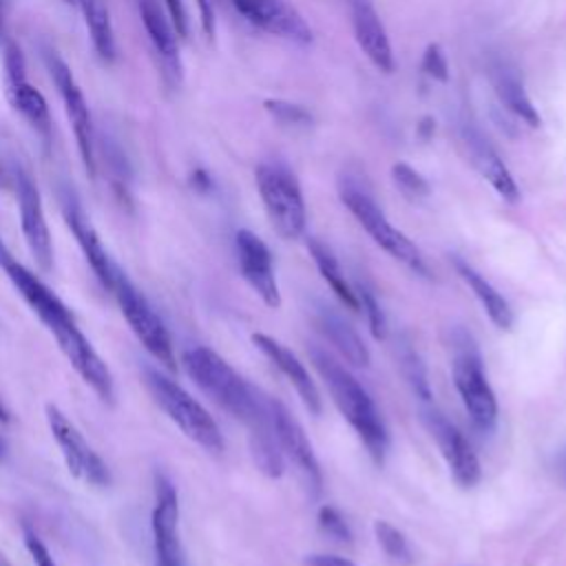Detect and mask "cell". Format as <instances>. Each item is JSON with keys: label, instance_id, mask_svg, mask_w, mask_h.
I'll list each match as a JSON object with an SVG mask.
<instances>
[{"label": "cell", "instance_id": "1", "mask_svg": "<svg viewBox=\"0 0 566 566\" xmlns=\"http://www.w3.org/2000/svg\"><path fill=\"white\" fill-rule=\"evenodd\" d=\"M310 358L318 369L321 378L325 380L334 405L338 407L343 418L352 424V429L358 433L371 460L376 464H382L389 449V431L367 389L325 349L312 347Z\"/></svg>", "mask_w": 566, "mask_h": 566}, {"label": "cell", "instance_id": "2", "mask_svg": "<svg viewBox=\"0 0 566 566\" xmlns=\"http://www.w3.org/2000/svg\"><path fill=\"white\" fill-rule=\"evenodd\" d=\"M181 365L190 380L223 411L245 422L261 405L263 394L252 387L239 371L226 363L214 349L195 345L184 352Z\"/></svg>", "mask_w": 566, "mask_h": 566}, {"label": "cell", "instance_id": "3", "mask_svg": "<svg viewBox=\"0 0 566 566\" xmlns=\"http://www.w3.org/2000/svg\"><path fill=\"white\" fill-rule=\"evenodd\" d=\"M451 376L473 427L480 433H493L497 424V400L473 336L460 327L451 334Z\"/></svg>", "mask_w": 566, "mask_h": 566}, {"label": "cell", "instance_id": "4", "mask_svg": "<svg viewBox=\"0 0 566 566\" xmlns=\"http://www.w3.org/2000/svg\"><path fill=\"white\" fill-rule=\"evenodd\" d=\"M144 382L155 398V402L161 407V411L199 447H203L210 453L223 451V436L214 418L208 413V409L192 398L179 382L168 378L155 367L144 369Z\"/></svg>", "mask_w": 566, "mask_h": 566}, {"label": "cell", "instance_id": "5", "mask_svg": "<svg viewBox=\"0 0 566 566\" xmlns=\"http://www.w3.org/2000/svg\"><path fill=\"white\" fill-rule=\"evenodd\" d=\"M338 197L343 206L354 214V219L363 226V230L374 239L376 245H380L389 256L400 261L411 272L420 276H429V268L418 245L396 226H391L382 208L374 201V197L365 188H360L352 179H340Z\"/></svg>", "mask_w": 566, "mask_h": 566}, {"label": "cell", "instance_id": "6", "mask_svg": "<svg viewBox=\"0 0 566 566\" xmlns=\"http://www.w3.org/2000/svg\"><path fill=\"white\" fill-rule=\"evenodd\" d=\"M254 181L274 230L283 239H298L305 232L307 210L296 175L281 161H261Z\"/></svg>", "mask_w": 566, "mask_h": 566}, {"label": "cell", "instance_id": "7", "mask_svg": "<svg viewBox=\"0 0 566 566\" xmlns=\"http://www.w3.org/2000/svg\"><path fill=\"white\" fill-rule=\"evenodd\" d=\"M108 292L115 296L128 327L146 352L168 369H175V347L166 323L122 268H117Z\"/></svg>", "mask_w": 566, "mask_h": 566}, {"label": "cell", "instance_id": "8", "mask_svg": "<svg viewBox=\"0 0 566 566\" xmlns=\"http://www.w3.org/2000/svg\"><path fill=\"white\" fill-rule=\"evenodd\" d=\"M44 62L51 73V80L60 93V99L64 104V113L71 122L77 153L82 159L84 170L88 177L97 175V157H95V130H93V117L86 104V97L71 71V66L62 60V55L53 49L44 51Z\"/></svg>", "mask_w": 566, "mask_h": 566}, {"label": "cell", "instance_id": "9", "mask_svg": "<svg viewBox=\"0 0 566 566\" xmlns=\"http://www.w3.org/2000/svg\"><path fill=\"white\" fill-rule=\"evenodd\" d=\"M2 69H4V93L9 104L40 135L44 146H49L53 139L49 104L44 95L27 80V62H24L22 49L13 40H7L4 44Z\"/></svg>", "mask_w": 566, "mask_h": 566}, {"label": "cell", "instance_id": "10", "mask_svg": "<svg viewBox=\"0 0 566 566\" xmlns=\"http://www.w3.org/2000/svg\"><path fill=\"white\" fill-rule=\"evenodd\" d=\"M46 424L62 451V458L71 475L93 486L111 484V471L106 462L86 442L82 431L55 405H46Z\"/></svg>", "mask_w": 566, "mask_h": 566}, {"label": "cell", "instance_id": "11", "mask_svg": "<svg viewBox=\"0 0 566 566\" xmlns=\"http://www.w3.org/2000/svg\"><path fill=\"white\" fill-rule=\"evenodd\" d=\"M13 190L18 199V210H20V226H22V237L24 243L38 263L40 270L49 272L53 265V241L49 232V223L44 217V206L40 190L22 166H15L13 170Z\"/></svg>", "mask_w": 566, "mask_h": 566}, {"label": "cell", "instance_id": "12", "mask_svg": "<svg viewBox=\"0 0 566 566\" xmlns=\"http://www.w3.org/2000/svg\"><path fill=\"white\" fill-rule=\"evenodd\" d=\"M53 338L57 340L60 352L66 356L71 367L77 371V376L104 400L113 402L115 398V385L113 374L108 365L102 360V356L95 352L91 340L84 336V332L77 327L75 318H69L53 329H49Z\"/></svg>", "mask_w": 566, "mask_h": 566}, {"label": "cell", "instance_id": "13", "mask_svg": "<svg viewBox=\"0 0 566 566\" xmlns=\"http://www.w3.org/2000/svg\"><path fill=\"white\" fill-rule=\"evenodd\" d=\"M153 551L157 566H188L179 537V495L166 475H157L150 515Z\"/></svg>", "mask_w": 566, "mask_h": 566}, {"label": "cell", "instance_id": "14", "mask_svg": "<svg viewBox=\"0 0 566 566\" xmlns=\"http://www.w3.org/2000/svg\"><path fill=\"white\" fill-rule=\"evenodd\" d=\"M422 418L449 467L453 482L462 489H473L482 478V467L464 433L433 407H427Z\"/></svg>", "mask_w": 566, "mask_h": 566}, {"label": "cell", "instance_id": "15", "mask_svg": "<svg viewBox=\"0 0 566 566\" xmlns=\"http://www.w3.org/2000/svg\"><path fill=\"white\" fill-rule=\"evenodd\" d=\"M270 407H272V422H274V433H276L281 453L287 455L290 462L296 467L310 495L318 497L323 493V471L303 427L281 400L272 398Z\"/></svg>", "mask_w": 566, "mask_h": 566}, {"label": "cell", "instance_id": "16", "mask_svg": "<svg viewBox=\"0 0 566 566\" xmlns=\"http://www.w3.org/2000/svg\"><path fill=\"white\" fill-rule=\"evenodd\" d=\"M234 250L241 276L248 281V285L256 292V296L268 307L281 305V292L274 276V261L272 252L265 245L261 237H256L252 230L241 228L234 234Z\"/></svg>", "mask_w": 566, "mask_h": 566}, {"label": "cell", "instance_id": "17", "mask_svg": "<svg viewBox=\"0 0 566 566\" xmlns=\"http://www.w3.org/2000/svg\"><path fill=\"white\" fill-rule=\"evenodd\" d=\"M460 142L464 146L467 159L475 168V172L506 201L517 203L522 199L517 181L513 179L509 166L500 157V153L493 148V144L482 135V130L469 122L460 126Z\"/></svg>", "mask_w": 566, "mask_h": 566}, {"label": "cell", "instance_id": "18", "mask_svg": "<svg viewBox=\"0 0 566 566\" xmlns=\"http://www.w3.org/2000/svg\"><path fill=\"white\" fill-rule=\"evenodd\" d=\"M232 4L250 24L270 35L296 44H310L314 38L305 18L285 0H232Z\"/></svg>", "mask_w": 566, "mask_h": 566}, {"label": "cell", "instance_id": "19", "mask_svg": "<svg viewBox=\"0 0 566 566\" xmlns=\"http://www.w3.org/2000/svg\"><path fill=\"white\" fill-rule=\"evenodd\" d=\"M60 203H62L64 221H66V226L71 228L73 237L77 239V243H80V248H82V252H84L88 265L93 268V272H95V276L99 279V283H102L106 290H111L113 276H115V272H117L119 265L113 261V256H111L108 250L104 248L99 234L95 232L93 223H91L88 217L84 214L82 203L77 201V197H75L69 188H64V190L60 192Z\"/></svg>", "mask_w": 566, "mask_h": 566}, {"label": "cell", "instance_id": "20", "mask_svg": "<svg viewBox=\"0 0 566 566\" xmlns=\"http://www.w3.org/2000/svg\"><path fill=\"white\" fill-rule=\"evenodd\" d=\"M137 9H139L142 24L148 33V40L159 57L164 80L170 86H179L181 75H184L179 42H177L179 35H177L166 9L159 4V0H137Z\"/></svg>", "mask_w": 566, "mask_h": 566}, {"label": "cell", "instance_id": "21", "mask_svg": "<svg viewBox=\"0 0 566 566\" xmlns=\"http://www.w3.org/2000/svg\"><path fill=\"white\" fill-rule=\"evenodd\" d=\"M2 270L7 272V276L13 283V287L18 290V294L24 298V303L33 310V314L40 318V323L46 329H53L55 325L73 318L66 303L38 274H33L20 261L11 259Z\"/></svg>", "mask_w": 566, "mask_h": 566}, {"label": "cell", "instance_id": "22", "mask_svg": "<svg viewBox=\"0 0 566 566\" xmlns=\"http://www.w3.org/2000/svg\"><path fill=\"white\" fill-rule=\"evenodd\" d=\"M252 343L290 380V385L296 389V394L303 400V405L307 407V411L318 416L323 411V400H321V394H318L310 371L305 369V365L285 345H281L276 338H272L268 334H261V332L252 334Z\"/></svg>", "mask_w": 566, "mask_h": 566}, {"label": "cell", "instance_id": "23", "mask_svg": "<svg viewBox=\"0 0 566 566\" xmlns=\"http://www.w3.org/2000/svg\"><path fill=\"white\" fill-rule=\"evenodd\" d=\"M352 27L356 42L367 60L380 73H391L396 66L391 42L378 11L369 0H352Z\"/></svg>", "mask_w": 566, "mask_h": 566}, {"label": "cell", "instance_id": "24", "mask_svg": "<svg viewBox=\"0 0 566 566\" xmlns=\"http://www.w3.org/2000/svg\"><path fill=\"white\" fill-rule=\"evenodd\" d=\"M270 396L263 394L261 405L256 411L243 422L250 431V449L256 467L261 473L268 478H279L283 473V453L274 433V422H272V407H270Z\"/></svg>", "mask_w": 566, "mask_h": 566}, {"label": "cell", "instance_id": "25", "mask_svg": "<svg viewBox=\"0 0 566 566\" xmlns=\"http://www.w3.org/2000/svg\"><path fill=\"white\" fill-rule=\"evenodd\" d=\"M489 80L504 108H509L515 117H520L531 128H537L542 124V117L533 106V99L528 97L515 69H511L504 60H491Z\"/></svg>", "mask_w": 566, "mask_h": 566}, {"label": "cell", "instance_id": "26", "mask_svg": "<svg viewBox=\"0 0 566 566\" xmlns=\"http://www.w3.org/2000/svg\"><path fill=\"white\" fill-rule=\"evenodd\" d=\"M314 323L318 332L329 340V345L354 367H367L369 365V349L358 336V332L343 321L340 314H336L332 307H318Z\"/></svg>", "mask_w": 566, "mask_h": 566}, {"label": "cell", "instance_id": "27", "mask_svg": "<svg viewBox=\"0 0 566 566\" xmlns=\"http://www.w3.org/2000/svg\"><path fill=\"white\" fill-rule=\"evenodd\" d=\"M453 265H455L458 274L462 276V281L471 287V292L480 301V305L486 312V316L491 318V323L497 329H511L515 316H513L509 301L497 292V287L491 281H486L475 268H471L467 261L453 259Z\"/></svg>", "mask_w": 566, "mask_h": 566}, {"label": "cell", "instance_id": "28", "mask_svg": "<svg viewBox=\"0 0 566 566\" xmlns=\"http://www.w3.org/2000/svg\"><path fill=\"white\" fill-rule=\"evenodd\" d=\"M75 2L84 15V24L97 57L106 64H113L117 57V44H115L108 2L106 0H75Z\"/></svg>", "mask_w": 566, "mask_h": 566}, {"label": "cell", "instance_id": "29", "mask_svg": "<svg viewBox=\"0 0 566 566\" xmlns=\"http://www.w3.org/2000/svg\"><path fill=\"white\" fill-rule=\"evenodd\" d=\"M307 252H310V256L314 259V263H316L321 276L327 281V285L332 287V292L338 296V301H340L343 305H347L349 310L358 312L360 307H358L356 290L349 285V281H347L345 272L340 270V263H338V259L334 256V252H332L323 241H318V239H314V237L307 239Z\"/></svg>", "mask_w": 566, "mask_h": 566}, {"label": "cell", "instance_id": "30", "mask_svg": "<svg viewBox=\"0 0 566 566\" xmlns=\"http://www.w3.org/2000/svg\"><path fill=\"white\" fill-rule=\"evenodd\" d=\"M398 365L402 369L405 380L409 382V387L413 389V394L429 405L431 402V387H429V378H427V367L420 360L418 352L409 345V343H400L398 345Z\"/></svg>", "mask_w": 566, "mask_h": 566}, {"label": "cell", "instance_id": "31", "mask_svg": "<svg viewBox=\"0 0 566 566\" xmlns=\"http://www.w3.org/2000/svg\"><path fill=\"white\" fill-rule=\"evenodd\" d=\"M374 535L382 548V553L400 564V566H411L413 564V551H411V544L409 539L405 537L402 531H398L394 524H389L387 520H376L374 522Z\"/></svg>", "mask_w": 566, "mask_h": 566}, {"label": "cell", "instance_id": "32", "mask_svg": "<svg viewBox=\"0 0 566 566\" xmlns=\"http://www.w3.org/2000/svg\"><path fill=\"white\" fill-rule=\"evenodd\" d=\"M391 179H394L396 188H398L407 199H411V201H420V199L429 197V192H431L429 181H427L416 168H411V166L405 164V161H398V164L391 166Z\"/></svg>", "mask_w": 566, "mask_h": 566}, {"label": "cell", "instance_id": "33", "mask_svg": "<svg viewBox=\"0 0 566 566\" xmlns=\"http://www.w3.org/2000/svg\"><path fill=\"white\" fill-rule=\"evenodd\" d=\"M356 296H358V307L365 312L367 316V323H369V332L374 338L382 340L387 336V318H385V312L376 298V294L363 285V283H356Z\"/></svg>", "mask_w": 566, "mask_h": 566}, {"label": "cell", "instance_id": "34", "mask_svg": "<svg viewBox=\"0 0 566 566\" xmlns=\"http://www.w3.org/2000/svg\"><path fill=\"white\" fill-rule=\"evenodd\" d=\"M318 528L334 542L338 544H349L352 542V531H349V524L345 522V517L338 513V509L329 506V504H323L318 509Z\"/></svg>", "mask_w": 566, "mask_h": 566}, {"label": "cell", "instance_id": "35", "mask_svg": "<svg viewBox=\"0 0 566 566\" xmlns=\"http://www.w3.org/2000/svg\"><path fill=\"white\" fill-rule=\"evenodd\" d=\"M263 106L276 122L287 126H307L312 122L310 111H305L301 104H292L285 99H265Z\"/></svg>", "mask_w": 566, "mask_h": 566}, {"label": "cell", "instance_id": "36", "mask_svg": "<svg viewBox=\"0 0 566 566\" xmlns=\"http://www.w3.org/2000/svg\"><path fill=\"white\" fill-rule=\"evenodd\" d=\"M420 69L431 80H438V82H447L449 80V64H447V57H444V51L440 49V44H429L424 49Z\"/></svg>", "mask_w": 566, "mask_h": 566}, {"label": "cell", "instance_id": "37", "mask_svg": "<svg viewBox=\"0 0 566 566\" xmlns=\"http://www.w3.org/2000/svg\"><path fill=\"white\" fill-rule=\"evenodd\" d=\"M24 546H27L35 566H57V562L53 559L46 544L33 531H24Z\"/></svg>", "mask_w": 566, "mask_h": 566}, {"label": "cell", "instance_id": "38", "mask_svg": "<svg viewBox=\"0 0 566 566\" xmlns=\"http://www.w3.org/2000/svg\"><path fill=\"white\" fill-rule=\"evenodd\" d=\"M161 2H164V9H166L177 35L186 38L188 35V13L184 7V0H161Z\"/></svg>", "mask_w": 566, "mask_h": 566}, {"label": "cell", "instance_id": "39", "mask_svg": "<svg viewBox=\"0 0 566 566\" xmlns=\"http://www.w3.org/2000/svg\"><path fill=\"white\" fill-rule=\"evenodd\" d=\"M305 566H356L354 562H349L347 557H338V555H329V553H314L305 557Z\"/></svg>", "mask_w": 566, "mask_h": 566}, {"label": "cell", "instance_id": "40", "mask_svg": "<svg viewBox=\"0 0 566 566\" xmlns=\"http://www.w3.org/2000/svg\"><path fill=\"white\" fill-rule=\"evenodd\" d=\"M197 9L201 15V29L208 38L214 35V9H212V0H197Z\"/></svg>", "mask_w": 566, "mask_h": 566}, {"label": "cell", "instance_id": "41", "mask_svg": "<svg viewBox=\"0 0 566 566\" xmlns=\"http://www.w3.org/2000/svg\"><path fill=\"white\" fill-rule=\"evenodd\" d=\"M190 184L192 188H197L199 192H208L212 188V179L210 175L203 170V168H197L192 175H190Z\"/></svg>", "mask_w": 566, "mask_h": 566}, {"label": "cell", "instance_id": "42", "mask_svg": "<svg viewBox=\"0 0 566 566\" xmlns=\"http://www.w3.org/2000/svg\"><path fill=\"white\" fill-rule=\"evenodd\" d=\"M553 467H555V473H557L559 482H562V484H564V489H566V447L557 451Z\"/></svg>", "mask_w": 566, "mask_h": 566}, {"label": "cell", "instance_id": "43", "mask_svg": "<svg viewBox=\"0 0 566 566\" xmlns=\"http://www.w3.org/2000/svg\"><path fill=\"white\" fill-rule=\"evenodd\" d=\"M433 130H436V122L431 117H422L418 124V135L427 142L433 135Z\"/></svg>", "mask_w": 566, "mask_h": 566}, {"label": "cell", "instance_id": "44", "mask_svg": "<svg viewBox=\"0 0 566 566\" xmlns=\"http://www.w3.org/2000/svg\"><path fill=\"white\" fill-rule=\"evenodd\" d=\"M13 188V172L0 161V190H11Z\"/></svg>", "mask_w": 566, "mask_h": 566}, {"label": "cell", "instance_id": "45", "mask_svg": "<svg viewBox=\"0 0 566 566\" xmlns=\"http://www.w3.org/2000/svg\"><path fill=\"white\" fill-rule=\"evenodd\" d=\"M11 259H13V254L9 252V248L4 245V241H2V237H0V268H4Z\"/></svg>", "mask_w": 566, "mask_h": 566}, {"label": "cell", "instance_id": "46", "mask_svg": "<svg viewBox=\"0 0 566 566\" xmlns=\"http://www.w3.org/2000/svg\"><path fill=\"white\" fill-rule=\"evenodd\" d=\"M0 420H2V422H7V420H9V411H7L4 402H2V398H0Z\"/></svg>", "mask_w": 566, "mask_h": 566}, {"label": "cell", "instance_id": "47", "mask_svg": "<svg viewBox=\"0 0 566 566\" xmlns=\"http://www.w3.org/2000/svg\"><path fill=\"white\" fill-rule=\"evenodd\" d=\"M4 458V442H2V438H0V460Z\"/></svg>", "mask_w": 566, "mask_h": 566}, {"label": "cell", "instance_id": "48", "mask_svg": "<svg viewBox=\"0 0 566 566\" xmlns=\"http://www.w3.org/2000/svg\"><path fill=\"white\" fill-rule=\"evenodd\" d=\"M0 566H11V564H9V562H7V559L0 555Z\"/></svg>", "mask_w": 566, "mask_h": 566}, {"label": "cell", "instance_id": "49", "mask_svg": "<svg viewBox=\"0 0 566 566\" xmlns=\"http://www.w3.org/2000/svg\"><path fill=\"white\" fill-rule=\"evenodd\" d=\"M0 33H2V9H0ZM2 38V35H0Z\"/></svg>", "mask_w": 566, "mask_h": 566}, {"label": "cell", "instance_id": "50", "mask_svg": "<svg viewBox=\"0 0 566 566\" xmlns=\"http://www.w3.org/2000/svg\"><path fill=\"white\" fill-rule=\"evenodd\" d=\"M64 2H66V4H73V2H75V0H64Z\"/></svg>", "mask_w": 566, "mask_h": 566}]
</instances>
